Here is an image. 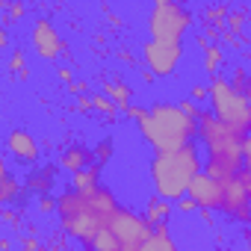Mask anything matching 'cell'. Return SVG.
<instances>
[{
    "label": "cell",
    "instance_id": "14",
    "mask_svg": "<svg viewBox=\"0 0 251 251\" xmlns=\"http://www.w3.org/2000/svg\"><path fill=\"white\" fill-rule=\"evenodd\" d=\"M103 95L118 106V109H124V112H127L133 103H130V98H133V89L127 86V83H121V80H106L103 83Z\"/></svg>",
    "mask_w": 251,
    "mask_h": 251
},
{
    "label": "cell",
    "instance_id": "28",
    "mask_svg": "<svg viewBox=\"0 0 251 251\" xmlns=\"http://www.w3.org/2000/svg\"><path fill=\"white\" fill-rule=\"evenodd\" d=\"M225 15H227V6H216V9H210V12H207V21H210L207 30H213V24H222Z\"/></svg>",
    "mask_w": 251,
    "mask_h": 251
},
{
    "label": "cell",
    "instance_id": "17",
    "mask_svg": "<svg viewBox=\"0 0 251 251\" xmlns=\"http://www.w3.org/2000/svg\"><path fill=\"white\" fill-rule=\"evenodd\" d=\"M142 251H180V248H177V242L172 239L169 225H160V227H154V233H151V239L142 245Z\"/></svg>",
    "mask_w": 251,
    "mask_h": 251
},
{
    "label": "cell",
    "instance_id": "32",
    "mask_svg": "<svg viewBox=\"0 0 251 251\" xmlns=\"http://www.w3.org/2000/svg\"><path fill=\"white\" fill-rule=\"evenodd\" d=\"M77 109H80V112L95 109V106H92V95H80V98H77Z\"/></svg>",
    "mask_w": 251,
    "mask_h": 251
},
{
    "label": "cell",
    "instance_id": "4",
    "mask_svg": "<svg viewBox=\"0 0 251 251\" xmlns=\"http://www.w3.org/2000/svg\"><path fill=\"white\" fill-rule=\"evenodd\" d=\"M201 175V154L198 145L189 142L180 151H169V154H154L151 160V183H154V195L177 204L180 198H186L189 183Z\"/></svg>",
    "mask_w": 251,
    "mask_h": 251
},
{
    "label": "cell",
    "instance_id": "26",
    "mask_svg": "<svg viewBox=\"0 0 251 251\" xmlns=\"http://www.w3.org/2000/svg\"><path fill=\"white\" fill-rule=\"evenodd\" d=\"M248 68H242V65H236L233 68V74H230V86L236 89V92H245V86H248Z\"/></svg>",
    "mask_w": 251,
    "mask_h": 251
},
{
    "label": "cell",
    "instance_id": "18",
    "mask_svg": "<svg viewBox=\"0 0 251 251\" xmlns=\"http://www.w3.org/2000/svg\"><path fill=\"white\" fill-rule=\"evenodd\" d=\"M50 183H53V169H48V166L30 172V177H27V189H33V192H48Z\"/></svg>",
    "mask_w": 251,
    "mask_h": 251
},
{
    "label": "cell",
    "instance_id": "16",
    "mask_svg": "<svg viewBox=\"0 0 251 251\" xmlns=\"http://www.w3.org/2000/svg\"><path fill=\"white\" fill-rule=\"evenodd\" d=\"M100 163H95V166H89L86 172H80V175H74L71 177V189H77V192H95L98 186H100Z\"/></svg>",
    "mask_w": 251,
    "mask_h": 251
},
{
    "label": "cell",
    "instance_id": "21",
    "mask_svg": "<svg viewBox=\"0 0 251 251\" xmlns=\"http://www.w3.org/2000/svg\"><path fill=\"white\" fill-rule=\"evenodd\" d=\"M86 251H121V245H118V239H115V233L109 230V227H103L98 236H95V242L86 248Z\"/></svg>",
    "mask_w": 251,
    "mask_h": 251
},
{
    "label": "cell",
    "instance_id": "2",
    "mask_svg": "<svg viewBox=\"0 0 251 251\" xmlns=\"http://www.w3.org/2000/svg\"><path fill=\"white\" fill-rule=\"evenodd\" d=\"M127 115L136 121L139 133L154 148V154L180 151L198 136V121H192L177 103L157 100L151 106H130Z\"/></svg>",
    "mask_w": 251,
    "mask_h": 251
},
{
    "label": "cell",
    "instance_id": "30",
    "mask_svg": "<svg viewBox=\"0 0 251 251\" xmlns=\"http://www.w3.org/2000/svg\"><path fill=\"white\" fill-rule=\"evenodd\" d=\"M189 100H195V103H210V89H207V86H195L192 95H189Z\"/></svg>",
    "mask_w": 251,
    "mask_h": 251
},
{
    "label": "cell",
    "instance_id": "27",
    "mask_svg": "<svg viewBox=\"0 0 251 251\" xmlns=\"http://www.w3.org/2000/svg\"><path fill=\"white\" fill-rule=\"evenodd\" d=\"M245 21H248L245 12H230V15H227V27H230V33H239V30L245 27Z\"/></svg>",
    "mask_w": 251,
    "mask_h": 251
},
{
    "label": "cell",
    "instance_id": "12",
    "mask_svg": "<svg viewBox=\"0 0 251 251\" xmlns=\"http://www.w3.org/2000/svg\"><path fill=\"white\" fill-rule=\"evenodd\" d=\"M6 151H9V157L18 160L21 166H33V163H39V157H42L39 142H36L33 133H27L24 127H12V130L6 133Z\"/></svg>",
    "mask_w": 251,
    "mask_h": 251
},
{
    "label": "cell",
    "instance_id": "39",
    "mask_svg": "<svg viewBox=\"0 0 251 251\" xmlns=\"http://www.w3.org/2000/svg\"><path fill=\"white\" fill-rule=\"evenodd\" d=\"M245 98L251 100V80H248V86H245Z\"/></svg>",
    "mask_w": 251,
    "mask_h": 251
},
{
    "label": "cell",
    "instance_id": "37",
    "mask_svg": "<svg viewBox=\"0 0 251 251\" xmlns=\"http://www.w3.org/2000/svg\"><path fill=\"white\" fill-rule=\"evenodd\" d=\"M0 248H3V251H12V239L3 236V239H0Z\"/></svg>",
    "mask_w": 251,
    "mask_h": 251
},
{
    "label": "cell",
    "instance_id": "11",
    "mask_svg": "<svg viewBox=\"0 0 251 251\" xmlns=\"http://www.w3.org/2000/svg\"><path fill=\"white\" fill-rule=\"evenodd\" d=\"M186 195L198 204V210H222L225 186H222V180H216V177H210L207 172H201V175L189 183V192H186Z\"/></svg>",
    "mask_w": 251,
    "mask_h": 251
},
{
    "label": "cell",
    "instance_id": "1",
    "mask_svg": "<svg viewBox=\"0 0 251 251\" xmlns=\"http://www.w3.org/2000/svg\"><path fill=\"white\" fill-rule=\"evenodd\" d=\"M118 210V201L112 195V189L98 186L95 192H77L68 189L56 198V216L59 225L68 236H74L83 248H89L95 242V236L109 227L112 216Z\"/></svg>",
    "mask_w": 251,
    "mask_h": 251
},
{
    "label": "cell",
    "instance_id": "25",
    "mask_svg": "<svg viewBox=\"0 0 251 251\" xmlns=\"http://www.w3.org/2000/svg\"><path fill=\"white\" fill-rule=\"evenodd\" d=\"M95 160H98L100 166H106V163L112 160V139H100V142L95 145Z\"/></svg>",
    "mask_w": 251,
    "mask_h": 251
},
{
    "label": "cell",
    "instance_id": "36",
    "mask_svg": "<svg viewBox=\"0 0 251 251\" xmlns=\"http://www.w3.org/2000/svg\"><path fill=\"white\" fill-rule=\"evenodd\" d=\"M9 45V33H6V27L3 30H0V48H6Z\"/></svg>",
    "mask_w": 251,
    "mask_h": 251
},
{
    "label": "cell",
    "instance_id": "29",
    "mask_svg": "<svg viewBox=\"0 0 251 251\" xmlns=\"http://www.w3.org/2000/svg\"><path fill=\"white\" fill-rule=\"evenodd\" d=\"M177 106H180V109H183V112H186L192 121H198V115H201V106H198L195 100H189V98H186V100H180Z\"/></svg>",
    "mask_w": 251,
    "mask_h": 251
},
{
    "label": "cell",
    "instance_id": "7",
    "mask_svg": "<svg viewBox=\"0 0 251 251\" xmlns=\"http://www.w3.org/2000/svg\"><path fill=\"white\" fill-rule=\"evenodd\" d=\"M109 230L115 233L121 251H142V245L154 233V227L148 225V219L139 216V213H133V210H127V207H118L115 210V216L109 222Z\"/></svg>",
    "mask_w": 251,
    "mask_h": 251
},
{
    "label": "cell",
    "instance_id": "31",
    "mask_svg": "<svg viewBox=\"0 0 251 251\" xmlns=\"http://www.w3.org/2000/svg\"><path fill=\"white\" fill-rule=\"evenodd\" d=\"M175 210H180V213H198V204L186 195V198H180V201L175 204Z\"/></svg>",
    "mask_w": 251,
    "mask_h": 251
},
{
    "label": "cell",
    "instance_id": "13",
    "mask_svg": "<svg viewBox=\"0 0 251 251\" xmlns=\"http://www.w3.org/2000/svg\"><path fill=\"white\" fill-rule=\"evenodd\" d=\"M95 163H98V160H95V148H86V145H71V148H65L62 157H59V169L71 172V177L80 175V172H86V169L95 166Z\"/></svg>",
    "mask_w": 251,
    "mask_h": 251
},
{
    "label": "cell",
    "instance_id": "40",
    "mask_svg": "<svg viewBox=\"0 0 251 251\" xmlns=\"http://www.w3.org/2000/svg\"><path fill=\"white\" fill-rule=\"evenodd\" d=\"M248 27H251V18H248Z\"/></svg>",
    "mask_w": 251,
    "mask_h": 251
},
{
    "label": "cell",
    "instance_id": "35",
    "mask_svg": "<svg viewBox=\"0 0 251 251\" xmlns=\"http://www.w3.org/2000/svg\"><path fill=\"white\" fill-rule=\"evenodd\" d=\"M3 222H9V225H18V213H15L12 207H6V210H3Z\"/></svg>",
    "mask_w": 251,
    "mask_h": 251
},
{
    "label": "cell",
    "instance_id": "33",
    "mask_svg": "<svg viewBox=\"0 0 251 251\" xmlns=\"http://www.w3.org/2000/svg\"><path fill=\"white\" fill-rule=\"evenodd\" d=\"M53 210H56L53 198H39V213H53Z\"/></svg>",
    "mask_w": 251,
    "mask_h": 251
},
{
    "label": "cell",
    "instance_id": "23",
    "mask_svg": "<svg viewBox=\"0 0 251 251\" xmlns=\"http://www.w3.org/2000/svg\"><path fill=\"white\" fill-rule=\"evenodd\" d=\"M242 157H245V166H242V172H239V180L245 183V189H248V195H251V136L242 142Z\"/></svg>",
    "mask_w": 251,
    "mask_h": 251
},
{
    "label": "cell",
    "instance_id": "6",
    "mask_svg": "<svg viewBox=\"0 0 251 251\" xmlns=\"http://www.w3.org/2000/svg\"><path fill=\"white\" fill-rule=\"evenodd\" d=\"M192 27V12L180 3L172 0H157L148 15V36L151 42H163V45H180L183 36Z\"/></svg>",
    "mask_w": 251,
    "mask_h": 251
},
{
    "label": "cell",
    "instance_id": "5",
    "mask_svg": "<svg viewBox=\"0 0 251 251\" xmlns=\"http://www.w3.org/2000/svg\"><path fill=\"white\" fill-rule=\"evenodd\" d=\"M210 112L225 124L227 130H233L239 139L251 136V100L245 92H236L227 77H210Z\"/></svg>",
    "mask_w": 251,
    "mask_h": 251
},
{
    "label": "cell",
    "instance_id": "8",
    "mask_svg": "<svg viewBox=\"0 0 251 251\" xmlns=\"http://www.w3.org/2000/svg\"><path fill=\"white\" fill-rule=\"evenodd\" d=\"M180 56H183V48H180V45H163V42H151V39L142 45L145 68H148L154 77H169V74H175Z\"/></svg>",
    "mask_w": 251,
    "mask_h": 251
},
{
    "label": "cell",
    "instance_id": "3",
    "mask_svg": "<svg viewBox=\"0 0 251 251\" xmlns=\"http://www.w3.org/2000/svg\"><path fill=\"white\" fill-rule=\"evenodd\" d=\"M198 139L207 148L204 172L210 177H216V180L239 177V172L245 166V157H242L245 139H239L233 130H227L210 109H201V115H198Z\"/></svg>",
    "mask_w": 251,
    "mask_h": 251
},
{
    "label": "cell",
    "instance_id": "10",
    "mask_svg": "<svg viewBox=\"0 0 251 251\" xmlns=\"http://www.w3.org/2000/svg\"><path fill=\"white\" fill-rule=\"evenodd\" d=\"M30 45H33V50H36L42 59H48V62H53L56 56H62V53L68 50L65 42L59 39L56 27H53L48 18H39V21L33 24V30H30Z\"/></svg>",
    "mask_w": 251,
    "mask_h": 251
},
{
    "label": "cell",
    "instance_id": "20",
    "mask_svg": "<svg viewBox=\"0 0 251 251\" xmlns=\"http://www.w3.org/2000/svg\"><path fill=\"white\" fill-rule=\"evenodd\" d=\"M9 71H12L21 83H27V80H30V65H27V59H24V48H12V56H9Z\"/></svg>",
    "mask_w": 251,
    "mask_h": 251
},
{
    "label": "cell",
    "instance_id": "24",
    "mask_svg": "<svg viewBox=\"0 0 251 251\" xmlns=\"http://www.w3.org/2000/svg\"><path fill=\"white\" fill-rule=\"evenodd\" d=\"M92 106H95L98 112H103L109 121H115V115H118V106H115L109 98H103V95H92Z\"/></svg>",
    "mask_w": 251,
    "mask_h": 251
},
{
    "label": "cell",
    "instance_id": "34",
    "mask_svg": "<svg viewBox=\"0 0 251 251\" xmlns=\"http://www.w3.org/2000/svg\"><path fill=\"white\" fill-rule=\"evenodd\" d=\"M56 74H59V80H62V83H68V86L74 83V71H71V68H65V65H62V68H56Z\"/></svg>",
    "mask_w": 251,
    "mask_h": 251
},
{
    "label": "cell",
    "instance_id": "9",
    "mask_svg": "<svg viewBox=\"0 0 251 251\" xmlns=\"http://www.w3.org/2000/svg\"><path fill=\"white\" fill-rule=\"evenodd\" d=\"M222 186H225L222 213H225L227 219H236V222L248 225V222H251V195H248L245 183H242L239 177H227V180H222Z\"/></svg>",
    "mask_w": 251,
    "mask_h": 251
},
{
    "label": "cell",
    "instance_id": "22",
    "mask_svg": "<svg viewBox=\"0 0 251 251\" xmlns=\"http://www.w3.org/2000/svg\"><path fill=\"white\" fill-rule=\"evenodd\" d=\"M219 65H222V48H219V45H207V48H204V71H207L210 77H216Z\"/></svg>",
    "mask_w": 251,
    "mask_h": 251
},
{
    "label": "cell",
    "instance_id": "38",
    "mask_svg": "<svg viewBox=\"0 0 251 251\" xmlns=\"http://www.w3.org/2000/svg\"><path fill=\"white\" fill-rule=\"evenodd\" d=\"M245 245H248V251H251V230H245Z\"/></svg>",
    "mask_w": 251,
    "mask_h": 251
},
{
    "label": "cell",
    "instance_id": "19",
    "mask_svg": "<svg viewBox=\"0 0 251 251\" xmlns=\"http://www.w3.org/2000/svg\"><path fill=\"white\" fill-rule=\"evenodd\" d=\"M0 177H3V183H0V201H3L6 207L15 201V195H18V180L12 177V172H9V166H3V172H0Z\"/></svg>",
    "mask_w": 251,
    "mask_h": 251
},
{
    "label": "cell",
    "instance_id": "15",
    "mask_svg": "<svg viewBox=\"0 0 251 251\" xmlns=\"http://www.w3.org/2000/svg\"><path fill=\"white\" fill-rule=\"evenodd\" d=\"M172 213H175V207H172L169 201H163V198H157V195H154V198L148 201L145 219H148V225H151V227H160V225H169Z\"/></svg>",
    "mask_w": 251,
    "mask_h": 251
}]
</instances>
